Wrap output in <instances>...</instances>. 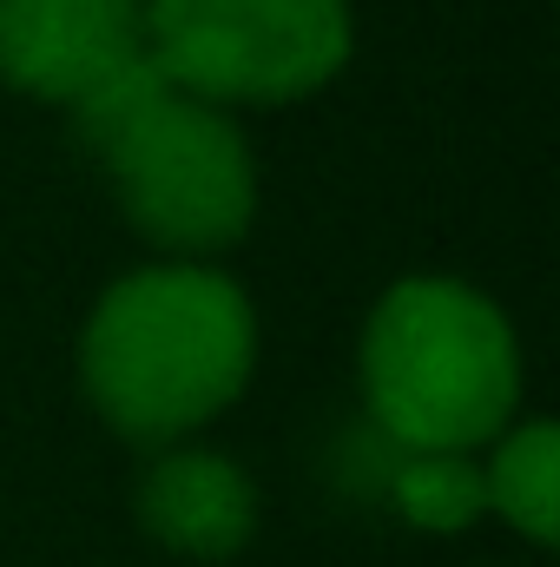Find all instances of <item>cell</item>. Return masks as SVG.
Instances as JSON below:
<instances>
[{
	"label": "cell",
	"instance_id": "obj_8",
	"mask_svg": "<svg viewBox=\"0 0 560 567\" xmlns=\"http://www.w3.org/2000/svg\"><path fill=\"white\" fill-rule=\"evenodd\" d=\"M390 502L422 535H462V528H475L488 515L481 455H462V449H403L396 475H390Z\"/></svg>",
	"mask_w": 560,
	"mask_h": 567
},
{
	"label": "cell",
	"instance_id": "obj_4",
	"mask_svg": "<svg viewBox=\"0 0 560 567\" xmlns=\"http://www.w3.org/2000/svg\"><path fill=\"white\" fill-rule=\"evenodd\" d=\"M356 53L350 0H145V60L225 113L323 93Z\"/></svg>",
	"mask_w": 560,
	"mask_h": 567
},
{
	"label": "cell",
	"instance_id": "obj_2",
	"mask_svg": "<svg viewBox=\"0 0 560 567\" xmlns=\"http://www.w3.org/2000/svg\"><path fill=\"white\" fill-rule=\"evenodd\" d=\"M73 126L152 251L205 265L258 225V152L238 113L178 93L152 60L73 106Z\"/></svg>",
	"mask_w": 560,
	"mask_h": 567
},
{
	"label": "cell",
	"instance_id": "obj_1",
	"mask_svg": "<svg viewBox=\"0 0 560 567\" xmlns=\"http://www.w3.org/2000/svg\"><path fill=\"white\" fill-rule=\"evenodd\" d=\"M258 370L251 290L218 265H139L106 284L80 330V390L139 449L191 442Z\"/></svg>",
	"mask_w": 560,
	"mask_h": 567
},
{
	"label": "cell",
	"instance_id": "obj_5",
	"mask_svg": "<svg viewBox=\"0 0 560 567\" xmlns=\"http://www.w3.org/2000/svg\"><path fill=\"white\" fill-rule=\"evenodd\" d=\"M145 60V0H0V80L40 106H86Z\"/></svg>",
	"mask_w": 560,
	"mask_h": 567
},
{
	"label": "cell",
	"instance_id": "obj_7",
	"mask_svg": "<svg viewBox=\"0 0 560 567\" xmlns=\"http://www.w3.org/2000/svg\"><path fill=\"white\" fill-rule=\"evenodd\" d=\"M481 488H488V515H501L521 542L554 548L560 535V429L548 416L508 423L488 455H481Z\"/></svg>",
	"mask_w": 560,
	"mask_h": 567
},
{
	"label": "cell",
	"instance_id": "obj_3",
	"mask_svg": "<svg viewBox=\"0 0 560 567\" xmlns=\"http://www.w3.org/2000/svg\"><path fill=\"white\" fill-rule=\"evenodd\" d=\"M363 403L396 449H488L521 410V337L462 278L390 284L363 323Z\"/></svg>",
	"mask_w": 560,
	"mask_h": 567
},
{
	"label": "cell",
	"instance_id": "obj_6",
	"mask_svg": "<svg viewBox=\"0 0 560 567\" xmlns=\"http://www.w3.org/2000/svg\"><path fill=\"white\" fill-rule=\"evenodd\" d=\"M139 528L185 561H231L251 535H258V488L251 475L198 442H172L152 449L139 488H133Z\"/></svg>",
	"mask_w": 560,
	"mask_h": 567
}]
</instances>
